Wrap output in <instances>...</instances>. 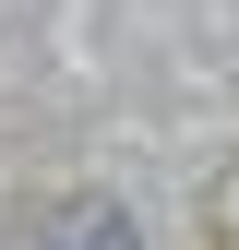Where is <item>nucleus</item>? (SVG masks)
Segmentation results:
<instances>
[{"label":"nucleus","instance_id":"obj_1","mask_svg":"<svg viewBox=\"0 0 239 250\" xmlns=\"http://www.w3.org/2000/svg\"><path fill=\"white\" fill-rule=\"evenodd\" d=\"M48 250H132V214H120V203H72L48 227Z\"/></svg>","mask_w":239,"mask_h":250},{"label":"nucleus","instance_id":"obj_2","mask_svg":"<svg viewBox=\"0 0 239 250\" xmlns=\"http://www.w3.org/2000/svg\"><path fill=\"white\" fill-rule=\"evenodd\" d=\"M215 250H239V191H227V227H215Z\"/></svg>","mask_w":239,"mask_h":250}]
</instances>
